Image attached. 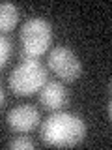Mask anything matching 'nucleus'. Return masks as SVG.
<instances>
[{
  "label": "nucleus",
  "instance_id": "obj_7",
  "mask_svg": "<svg viewBox=\"0 0 112 150\" xmlns=\"http://www.w3.org/2000/svg\"><path fill=\"white\" fill-rule=\"evenodd\" d=\"M19 23V8L11 2H0V34H8Z\"/></svg>",
  "mask_w": 112,
  "mask_h": 150
},
{
  "label": "nucleus",
  "instance_id": "obj_2",
  "mask_svg": "<svg viewBox=\"0 0 112 150\" xmlns=\"http://www.w3.org/2000/svg\"><path fill=\"white\" fill-rule=\"evenodd\" d=\"M49 79V69L45 68L39 60L32 58H22L15 68L11 69L8 77L9 90L15 96H32V94L39 92L43 84Z\"/></svg>",
  "mask_w": 112,
  "mask_h": 150
},
{
  "label": "nucleus",
  "instance_id": "obj_8",
  "mask_svg": "<svg viewBox=\"0 0 112 150\" xmlns=\"http://www.w3.org/2000/svg\"><path fill=\"white\" fill-rule=\"evenodd\" d=\"M11 53H13V47H11L9 38H6L4 34H0V69L6 68L8 60L11 58Z\"/></svg>",
  "mask_w": 112,
  "mask_h": 150
},
{
  "label": "nucleus",
  "instance_id": "obj_1",
  "mask_svg": "<svg viewBox=\"0 0 112 150\" xmlns=\"http://www.w3.org/2000/svg\"><path fill=\"white\" fill-rule=\"evenodd\" d=\"M86 135V124L78 115L54 111L39 128V137L47 146H75Z\"/></svg>",
  "mask_w": 112,
  "mask_h": 150
},
{
  "label": "nucleus",
  "instance_id": "obj_9",
  "mask_svg": "<svg viewBox=\"0 0 112 150\" xmlns=\"http://www.w3.org/2000/svg\"><path fill=\"white\" fill-rule=\"evenodd\" d=\"M9 148H13V150H32L34 148V141H32L30 137L21 135V137L13 139L11 143H9Z\"/></svg>",
  "mask_w": 112,
  "mask_h": 150
},
{
  "label": "nucleus",
  "instance_id": "obj_6",
  "mask_svg": "<svg viewBox=\"0 0 112 150\" xmlns=\"http://www.w3.org/2000/svg\"><path fill=\"white\" fill-rule=\"evenodd\" d=\"M69 94L62 81H47L39 90V103L47 111H62L67 105Z\"/></svg>",
  "mask_w": 112,
  "mask_h": 150
},
{
  "label": "nucleus",
  "instance_id": "obj_3",
  "mask_svg": "<svg viewBox=\"0 0 112 150\" xmlns=\"http://www.w3.org/2000/svg\"><path fill=\"white\" fill-rule=\"evenodd\" d=\"M19 43H21V56L22 58L37 60L49 51L52 43V26L49 21L39 17L28 19L22 23L19 30Z\"/></svg>",
  "mask_w": 112,
  "mask_h": 150
},
{
  "label": "nucleus",
  "instance_id": "obj_5",
  "mask_svg": "<svg viewBox=\"0 0 112 150\" xmlns=\"http://www.w3.org/2000/svg\"><path fill=\"white\" fill-rule=\"evenodd\" d=\"M39 122H41L39 111L34 105H28V103L13 107L6 115L8 128L11 131H15V133H30V131H34L39 126Z\"/></svg>",
  "mask_w": 112,
  "mask_h": 150
},
{
  "label": "nucleus",
  "instance_id": "obj_4",
  "mask_svg": "<svg viewBox=\"0 0 112 150\" xmlns=\"http://www.w3.org/2000/svg\"><path fill=\"white\" fill-rule=\"evenodd\" d=\"M47 69L52 71L62 83H73L80 77L82 64L71 49L58 45L47 54Z\"/></svg>",
  "mask_w": 112,
  "mask_h": 150
},
{
  "label": "nucleus",
  "instance_id": "obj_10",
  "mask_svg": "<svg viewBox=\"0 0 112 150\" xmlns=\"http://www.w3.org/2000/svg\"><path fill=\"white\" fill-rule=\"evenodd\" d=\"M2 101H4V88H2V84H0V105H2Z\"/></svg>",
  "mask_w": 112,
  "mask_h": 150
}]
</instances>
